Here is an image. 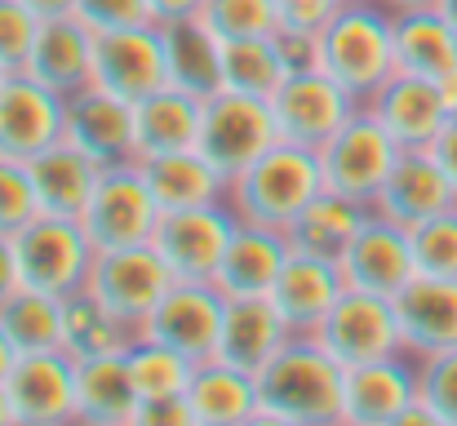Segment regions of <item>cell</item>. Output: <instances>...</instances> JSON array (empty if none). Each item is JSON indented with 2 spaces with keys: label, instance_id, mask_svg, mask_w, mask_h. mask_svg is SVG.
Returning a JSON list of instances; mask_svg holds the SVG:
<instances>
[{
  "label": "cell",
  "instance_id": "6da1fadb",
  "mask_svg": "<svg viewBox=\"0 0 457 426\" xmlns=\"http://www.w3.org/2000/svg\"><path fill=\"white\" fill-rule=\"evenodd\" d=\"M258 426H342V364L294 333L258 373Z\"/></svg>",
  "mask_w": 457,
  "mask_h": 426
},
{
  "label": "cell",
  "instance_id": "7a4b0ae2",
  "mask_svg": "<svg viewBox=\"0 0 457 426\" xmlns=\"http://www.w3.org/2000/svg\"><path fill=\"white\" fill-rule=\"evenodd\" d=\"M315 36L320 71H328L360 107L395 76V13L382 0H342Z\"/></svg>",
  "mask_w": 457,
  "mask_h": 426
},
{
  "label": "cell",
  "instance_id": "3957f363",
  "mask_svg": "<svg viewBox=\"0 0 457 426\" xmlns=\"http://www.w3.org/2000/svg\"><path fill=\"white\" fill-rule=\"evenodd\" d=\"M324 191L320 151L298 142L267 146L253 164H245L236 178H227V205L240 222H258L271 231H289V222Z\"/></svg>",
  "mask_w": 457,
  "mask_h": 426
},
{
  "label": "cell",
  "instance_id": "277c9868",
  "mask_svg": "<svg viewBox=\"0 0 457 426\" xmlns=\"http://www.w3.org/2000/svg\"><path fill=\"white\" fill-rule=\"evenodd\" d=\"M9 245H13V263H18V280L40 293H58V297L80 288L89 276V263H94V245L76 218L36 213L27 227H18L9 236Z\"/></svg>",
  "mask_w": 457,
  "mask_h": 426
},
{
  "label": "cell",
  "instance_id": "5b68a950",
  "mask_svg": "<svg viewBox=\"0 0 457 426\" xmlns=\"http://www.w3.org/2000/svg\"><path fill=\"white\" fill-rule=\"evenodd\" d=\"M400 142L391 138L364 107L320 146V173H324V191H337L346 200H360L373 209L386 173L400 160Z\"/></svg>",
  "mask_w": 457,
  "mask_h": 426
},
{
  "label": "cell",
  "instance_id": "8992f818",
  "mask_svg": "<svg viewBox=\"0 0 457 426\" xmlns=\"http://www.w3.org/2000/svg\"><path fill=\"white\" fill-rule=\"evenodd\" d=\"M155 218H160V205L152 200L138 164H107L85 213H80V227L98 249H125V245H147L155 231Z\"/></svg>",
  "mask_w": 457,
  "mask_h": 426
},
{
  "label": "cell",
  "instance_id": "52a82bcc",
  "mask_svg": "<svg viewBox=\"0 0 457 426\" xmlns=\"http://www.w3.org/2000/svg\"><path fill=\"white\" fill-rule=\"evenodd\" d=\"M276 142H280V129H276V116H271L267 98H249V94H231V89H218L213 98H204L200 142L195 146L227 178H236L245 164H253Z\"/></svg>",
  "mask_w": 457,
  "mask_h": 426
},
{
  "label": "cell",
  "instance_id": "ba28073f",
  "mask_svg": "<svg viewBox=\"0 0 457 426\" xmlns=\"http://www.w3.org/2000/svg\"><path fill=\"white\" fill-rule=\"evenodd\" d=\"M342 369L351 364H369L382 355H400V324H395V306L382 293H360V288H342V297L328 306V315L320 320V329L311 333Z\"/></svg>",
  "mask_w": 457,
  "mask_h": 426
},
{
  "label": "cell",
  "instance_id": "9c48e42d",
  "mask_svg": "<svg viewBox=\"0 0 457 426\" xmlns=\"http://www.w3.org/2000/svg\"><path fill=\"white\" fill-rule=\"evenodd\" d=\"M236 231L231 205H195V209H164L155 218L152 249L164 258L173 280H213L218 258Z\"/></svg>",
  "mask_w": 457,
  "mask_h": 426
},
{
  "label": "cell",
  "instance_id": "30bf717a",
  "mask_svg": "<svg viewBox=\"0 0 457 426\" xmlns=\"http://www.w3.org/2000/svg\"><path fill=\"white\" fill-rule=\"evenodd\" d=\"M0 387L13 426L76 422V360L67 351H22Z\"/></svg>",
  "mask_w": 457,
  "mask_h": 426
},
{
  "label": "cell",
  "instance_id": "8fae6325",
  "mask_svg": "<svg viewBox=\"0 0 457 426\" xmlns=\"http://www.w3.org/2000/svg\"><path fill=\"white\" fill-rule=\"evenodd\" d=\"M355 112H360V103H355L328 71H320V67L294 71V76L271 94V116H276L280 138L298 142V146H311V151H320Z\"/></svg>",
  "mask_w": 457,
  "mask_h": 426
},
{
  "label": "cell",
  "instance_id": "7c38bea8",
  "mask_svg": "<svg viewBox=\"0 0 457 426\" xmlns=\"http://www.w3.org/2000/svg\"><path fill=\"white\" fill-rule=\"evenodd\" d=\"M222 302L227 297L209 280H173L164 288V297L147 311V320L138 324V333L160 342V347H173L191 364H200L218 347Z\"/></svg>",
  "mask_w": 457,
  "mask_h": 426
},
{
  "label": "cell",
  "instance_id": "4fadbf2b",
  "mask_svg": "<svg viewBox=\"0 0 457 426\" xmlns=\"http://www.w3.org/2000/svg\"><path fill=\"white\" fill-rule=\"evenodd\" d=\"M169 284H173V271L152 249V240L125 245V249H98L89 263V276H85V288L129 324L147 320V311L164 297Z\"/></svg>",
  "mask_w": 457,
  "mask_h": 426
},
{
  "label": "cell",
  "instance_id": "5bb4252c",
  "mask_svg": "<svg viewBox=\"0 0 457 426\" xmlns=\"http://www.w3.org/2000/svg\"><path fill=\"white\" fill-rule=\"evenodd\" d=\"M418 400V360L409 351L342 369V426H400Z\"/></svg>",
  "mask_w": 457,
  "mask_h": 426
},
{
  "label": "cell",
  "instance_id": "9a60e30c",
  "mask_svg": "<svg viewBox=\"0 0 457 426\" xmlns=\"http://www.w3.org/2000/svg\"><path fill=\"white\" fill-rule=\"evenodd\" d=\"M62 138L94 155L103 169L107 164H129L138 160L134 146V103L107 94L103 85H85L62 98Z\"/></svg>",
  "mask_w": 457,
  "mask_h": 426
},
{
  "label": "cell",
  "instance_id": "2e32d148",
  "mask_svg": "<svg viewBox=\"0 0 457 426\" xmlns=\"http://www.w3.org/2000/svg\"><path fill=\"white\" fill-rule=\"evenodd\" d=\"M94 85L125 103H143L147 94L164 89V45L160 27H125V31H103L94 36Z\"/></svg>",
  "mask_w": 457,
  "mask_h": 426
},
{
  "label": "cell",
  "instance_id": "e0dca14e",
  "mask_svg": "<svg viewBox=\"0 0 457 426\" xmlns=\"http://www.w3.org/2000/svg\"><path fill=\"white\" fill-rule=\"evenodd\" d=\"M457 205V187L449 182V173L436 164V155L427 146H404L395 169L386 173L378 200H373V213L395 222V227H418L445 209Z\"/></svg>",
  "mask_w": 457,
  "mask_h": 426
},
{
  "label": "cell",
  "instance_id": "ac0fdd59",
  "mask_svg": "<svg viewBox=\"0 0 457 426\" xmlns=\"http://www.w3.org/2000/svg\"><path fill=\"white\" fill-rule=\"evenodd\" d=\"M337 271H342L346 288L395 297L404 284L418 276L409 231L395 227V222H386V218H378V213H369V222L355 231V240L337 258Z\"/></svg>",
  "mask_w": 457,
  "mask_h": 426
},
{
  "label": "cell",
  "instance_id": "d6986e66",
  "mask_svg": "<svg viewBox=\"0 0 457 426\" xmlns=\"http://www.w3.org/2000/svg\"><path fill=\"white\" fill-rule=\"evenodd\" d=\"M62 138V94L45 89L27 71H9L0 85V155L31 160Z\"/></svg>",
  "mask_w": 457,
  "mask_h": 426
},
{
  "label": "cell",
  "instance_id": "ffe728a7",
  "mask_svg": "<svg viewBox=\"0 0 457 426\" xmlns=\"http://www.w3.org/2000/svg\"><path fill=\"white\" fill-rule=\"evenodd\" d=\"M364 112L400 142V146H431V138L445 129V121L453 116L440 85L413 71H395L369 103Z\"/></svg>",
  "mask_w": 457,
  "mask_h": 426
},
{
  "label": "cell",
  "instance_id": "44dd1931",
  "mask_svg": "<svg viewBox=\"0 0 457 426\" xmlns=\"http://www.w3.org/2000/svg\"><path fill=\"white\" fill-rule=\"evenodd\" d=\"M391 306L400 324V347L413 360L457 347V280L413 276L391 297Z\"/></svg>",
  "mask_w": 457,
  "mask_h": 426
},
{
  "label": "cell",
  "instance_id": "7402d4cb",
  "mask_svg": "<svg viewBox=\"0 0 457 426\" xmlns=\"http://www.w3.org/2000/svg\"><path fill=\"white\" fill-rule=\"evenodd\" d=\"M289 338H294V329L271 306V297H227L222 302V324H218L213 360L236 364L245 373H258Z\"/></svg>",
  "mask_w": 457,
  "mask_h": 426
},
{
  "label": "cell",
  "instance_id": "603a6c76",
  "mask_svg": "<svg viewBox=\"0 0 457 426\" xmlns=\"http://www.w3.org/2000/svg\"><path fill=\"white\" fill-rule=\"evenodd\" d=\"M289 258V240L285 231H271V227H258V222H240L236 218V231L218 258V271H213V288L222 297H267L271 284L280 276Z\"/></svg>",
  "mask_w": 457,
  "mask_h": 426
},
{
  "label": "cell",
  "instance_id": "cb8c5ba5",
  "mask_svg": "<svg viewBox=\"0 0 457 426\" xmlns=\"http://www.w3.org/2000/svg\"><path fill=\"white\" fill-rule=\"evenodd\" d=\"M31 80H40L45 89L54 94H76L94 80V31L67 13V18H45L36 27V45L27 54V67H22Z\"/></svg>",
  "mask_w": 457,
  "mask_h": 426
},
{
  "label": "cell",
  "instance_id": "d4e9b609",
  "mask_svg": "<svg viewBox=\"0 0 457 426\" xmlns=\"http://www.w3.org/2000/svg\"><path fill=\"white\" fill-rule=\"evenodd\" d=\"M27 178H31L40 213L80 222V213H85V205H89V196L103 178V164L94 155H85L80 146H71L67 138H58L54 146H45L40 155L27 160Z\"/></svg>",
  "mask_w": 457,
  "mask_h": 426
},
{
  "label": "cell",
  "instance_id": "484cf974",
  "mask_svg": "<svg viewBox=\"0 0 457 426\" xmlns=\"http://www.w3.org/2000/svg\"><path fill=\"white\" fill-rule=\"evenodd\" d=\"M152 200L164 209H195V205H222L227 200V173L200 151H164V155H143L134 160Z\"/></svg>",
  "mask_w": 457,
  "mask_h": 426
},
{
  "label": "cell",
  "instance_id": "4316f807",
  "mask_svg": "<svg viewBox=\"0 0 457 426\" xmlns=\"http://www.w3.org/2000/svg\"><path fill=\"white\" fill-rule=\"evenodd\" d=\"M342 288L346 284H342L337 263L289 249V258H285V267H280V276H276L267 297H271V306L285 315V324L294 333H315L320 320L328 315V306L342 297Z\"/></svg>",
  "mask_w": 457,
  "mask_h": 426
},
{
  "label": "cell",
  "instance_id": "83f0119b",
  "mask_svg": "<svg viewBox=\"0 0 457 426\" xmlns=\"http://www.w3.org/2000/svg\"><path fill=\"white\" fill-rule=\"evenodd\" d=\"M187 409L191 426H258V382L253 373L209 355L191 369Z\"/></svg>",
  "mask_w": 457,
  "mask_h": 426
},
{
  "label": "cell",
  "instance_id": "f1b7e54d",
  "mask_svg": "<svg viewBox=\"0 0 457 426\" xmlns=\"http://www.w3.org/2000/svg\"><path fill=\"white\" fill-rule=\"evenodd\" d=\"M164 80L191 98H213L222 89V40L200 18H178L160 27Z\"/></svg>",
  "mask_w": 457,
  "mask_h": 426
},
{
  "label": "cell",
  "instance_id": "f546056e",
  "mask_svg": "<svg viewBox=\"0 0 457 426\" xmlns=\"http://www.w3.org/2000/svg\"><path fill=\"white\" fill-rule=\"evenodd\" d=\"M138 391L129 378V360L120 355H85L76 360V422L80 426H134Z\"/></svg>",
  "mask_w": 457,
  "mask_h": 426
},
{
  "label": "cell",
  "instance_id": "4dcf8cb0",
  "mask_svg": "<svg viewBox=\"0 0 457 426\" xmlns=\"http://www.w3.org/2000/svg\"><path fill=\"white\" fill-rule=\"evenodd\" d=\"M369 213H373V209L360 205V200H346V196H337V191H320L303 213L289 222L285 240H289L294 254H311V258L337 263V258L346 254V245L355 240V231L369 222Z\"/></svg>",
  "mask_w": 457,
  "mask_h": 426
},
{
  "label": "cell",
  "instance_id": "1f68e13d",
  "mask_svg": "<svg viewBox=\"0 0 457 426\" xmlns=\"http://www.w3.org/2000/svg\"><path fill=\"white\" fill-rule=\"evenodd\" d=\"M200 112L204 103L164 85L147 94L143 103H134V146L138 160L143 155H164V151H187L200 142Z\"/></svg>",
  "mask_w": 457,
  "mask_h": 426
},
{
  "label": "cell",
  "instance_id": "d6a6232c",
  "mask_svg": "<svg viewBox=\"0 0 457 426\" xmlns=\"http://www.w3.org/2000/svg\"><path fill=\"white\" fill-rule=\"evenodd\" d=\"M395 71H413L436 85L457 71V31L436 4L395 13Z\"/></svg>",
  "mask_w": 457,
  "mask_h": 426
},
{
  "label": "cell",
  "instance_id": "836d02e7",
  "mask_svg": "<svg viewBox=\"0 0 457 426\" xmlns=\"http://www.w3.org/2000/svg\"><path fill=\"white\" fill-rule=\"evenodd\" d=\"M138 342V324L120 320L112 306H103L85 284L62 293V351L71 360L85 355H120Z\"/></svg>",
  "mask_w": 457,
  "mask_h": 426
},
{
  "label": "cell",
  "instance_id": "e575fe53",
  "mask_svg": "<svg viewBox=\"0 0 457 426\" xmlns=\"http://www.w3.org/2000/svg\"><path fill=\"white\" fill-rule=\"evenodd\" d=\"M0 329L18 355L22 351H62V297L22 284L0 306Z\"/></svg>",
  "mask_w": 457,
  "mask_h": 426
},
{
  "label": "cell",
  "instance_id": "d590c367",
  "mask_svg": "<svg viewBox=\"0 0 457 426\" xmlns=\"http://www.w3.org/2000/svg\"><path fill=\"white\" fill-rule=\"evenodd\" d=\"M289 80V67L276 49L271 36H253V40H222V89L231 94H249V98H267Z\"/></svg>",
  "mask_w": 457,
  "mask_h": 426
},
{
  "label": "cell",
  "instance_id": "8d00e7d4",
  "mask_svg": "<svg viewBox=\"0 0 457 426\" xmlns=\"http://www.w3.org/2000/svg\"><path fill=\"white\" fill-rule=\"evenodd\" d=\"M129 360V378H134V391L138 400H155V396H182L187 382H191V360L178 355L173 347H160L152 338L138 333V342L125 351Z\"/></svg>",
  "mask_w": 457,
  "mask_h": 426
},
{
  "label": "cell",
  "instance_id": "74e56055",
  "mask_svg": "<svg viewBox=\"0 0 457 426\" xmlns=\"http://www.w3.org/2000/svg\"><path fill=\"white\" fill-rule=\"evenodd\" d=\"M200 22L218 40H253V36H271L280 27V13L276 0H204Z\"/></svg>",
  "mask_w": 457,
  "mask_h": 426
},
{
  "label": "cell",
  "instance_id": "f35d334b",
  "mask_svg": "<svg viewBox=\"0 0 457 426\" xmlns=\"http://www.w3.org/2000/svg\"><path fill=\"white\" fill-rule=\"evenodd\" d=\"M409 245H413V267L418 276H440L457 280V205L409 227Z\"/></svg>",
  "mask_w": 457,
  "mask_h": 426
},
{
  "label": "cell",
  "instance_id": "ab89813d",
  "mask_svg": "<svg viewBox=\"0 0 457 426\" xmlns=\"http://www.w3.org/2000/svg\"><path fill=\"white\" fill-rule=\"evenodd\" d=\"M418 400L431 409L436 426H457V347L418 360Z\"/></svg>",
  "mask_w": 457,
  "mask_h": 426
},
{
  "label": "cell",
  "instance_id": "60d3db41",
  "mask_svg": "<svg viewBox=\"0 0 457 426\" xmlns=\"http://www.w3.org/2000/svg\"><path fill=\"white\" fill-rule=\"evenodd\" d=\"M36 191L27 178V160H4L0 155V236H13L36 218Z\"/></svg>",
  "mask_w": 457,
  "mask_h": 426
},
{
  "label": "cell",
  "instance_id": "b9f144b4",
  "mask_svg": "<svg viewBox=\"0 0 457 426\" xmlns=\"http://www.w3.org/2000/svg\"><path fill=\"white\" fill-rule=\"evenodd\" d=\"M36 27H40V18L31 9H22L18 0H0V67L4 71L27 67V54L36 45Z\"/></svg>",
  "mask_w": 457,
  "mask_h": 426
},
{
  "label": "cell",
  "instance_id": "7bdbcfd3",
  "mask_svg": "<svg viewBox=\"0 0 457 426\" xmlns=\"http://www.w3.org/2000/svg\"><path fill=\"white\" fill-rule=\"evenodd\" d=\"M76 18L103 36V31H125V27H147L155 22L147 0H76Z\"/></svg>",
  "mask_w": 457,
  "mask_h": 426
},
{
  "label": "cell",
  "instance_id": "ee69618b",
  "mask_svg": "<svg viewBox=\"0 0 457 426\" xmlns=\"http://www.w3.org/2000/svg\"><path fill=\"white\" fill-rule=\"evenodd\" d=\"M271 40H276V49H280V58H285L289 76H294V71H311V67H320V36H315V31L276 27V31H271Z\"/></svg>",
  "mask_w": 457,
  "mask_h": 426
},
{
  "label": "cell",
  "instance_id": "f6af8a7d",
  "mask_svg": "<svg viewBox=\"0 0 457 426\" xmlns=\"http://www.w3.org/2000/svg\"><path fill=\"white\" fill-rule=\"evenodd\" d=\"M337 9L342 0H276L280 27H298V31H320Z\"/></svg>",
  "mask_w": 457,
  "mask_h": 426
},
{
  "label": "cell",
  "instance_id": "bcb514c9",
  "mask_svg": "<svg viewBox=\"0 0 457 426\" xmlns=\"http://www.w3.org/2000/svg\"><path fill=\"white\" fill-rule=\"evenodd\" d=\"M134 426H191L187 391H182V396H155V400H138V418H134Z\"/></svg>",
  "mask_w": 457,
  "mask_h": 426
},
{
  "label": "cell",
  "instance_id": "7dc6e473",
  "mask_svg": "<svg viewBox=\"0 0 457 426\" xmlns=\"http://www.w3.org/2000/svg\"><path fill=\"white\" fill-rule=\"evenodd\" d=\"M427 151L436 155V164L449 173V182L457 187V116H449V121H445V129L431 138V146H427Z\"/></svg>",
  "mask_w": 457,
  "mask_h": 426
},
{
  "label": "cell",
  "instance_id": "c3c4849f",
  "mask_svg": "<svg viewBox=\"0 0 457 426\" xmlns=\"http://www.w3.org/2000/svg\"><path fill=\"white\" fill-rule=\"evenodd\" d=\"M147 4H152L155 27H164V22H178V18H200L204 0H147Z\"/></svg>",
  "mask_w": 457,
  "mask_h": 426
},
{
  "label": "cell",
  "instance_id": "681fc988",
  "mask_svg": "<svg viewBox=\"0 0 457 426\" xmlns=\"http://www.w3.org/2000/svg\"><path fill=\"white\" fill-rule=\"evenodd\" d=\"M22 288L18 280V263H13V245H9V236H0V306L13 297Z\"/></svg>",
  "mask_w": 457,
  "mask_h": 426
},
{
  "label": "cell",
  "instance_id": "f907efd6",
  "mask_svg": "<svg viewBox=\"0 0 457 426\" xmlns=\"http://www.w3.org/2000/svg\"><path fill=\"white\" fill-rule=\"evenodd\" d=\"M22 9H31L40 22L45 18H67V13H76V0H18Z\"/></svg>",
  "mask_w": 457,
  "mask_h": 426
},
{
  "label": "cell",
  "instance_id": "816d5d0a",
  "mask_svg": "<svg viewBox=\"0 0 457 426\" xmlns=\"http://www.w3.org/2000/svg\"><path fill=\"white\" fill-rule=\"evenodd\" d=\"M13 360H18V351H13V342L4 338V329H0V382H4V373L13 369Z\"/></svg>",
  "mask_w": 457,
  "mask_h": 426
},
{
  "label": "cell",
  "instance_id": "f5cc1de1",
  "mask_svg": "<svg viewBox=\"0 0 457 426\" xmlns=\"http://www.w3.org/2000/svg\"><path fill=\"white\" fill-rule=\"evenodd\" d=\"M440 94H445V103H449V112L457 116V71H449L445 80H440Z\"/></svg>",
  "mask_w": 457,
  "mask_h": 426
},
{
  "label": "cell",
  "instance_id": "db71d44e",
  "mask_svg": "<svg viewBox=\"0 0 457 426\" xmlns=\"http://www.w3.org/2000/svg\"><path fill=\"white\" fill-rule=\"evenodd\" d=\"M382 4H386L391 13H400V9H431L436 0H382Z\"/></svg>",
  "mask_w": 457,
  "mask_h": 426
},
{
  "label": "cell",
  "instance_id": "11a10c76",
  "mask_svg": "<svg viewBox=\"0 0 457 426\" xmlns=\"http://www.w3.org/2000/svg\"><path fill=\"white\" fill-rule=\"evenodd\" d=\"M436 9L445 13V22H449V27L457 31V0H436Z\"/></svg>",
  "mask_w": 457,
  "mask_h": 426
},
{
  "label": "cell",
  "instance_id": "9f6ffc18",
  "mask_svg": "<svg viewBox=\"0 0 457 426\" xmlns=\"http://www.w3.org/2000/svg\"><path fill=\"white\" fill-rule=\"evenodd\" d=\"M0 426H13V413H9V400H4V387H0Z\"/></svg>",
  "mask_w": 457,
  "mask_h": 426
},
{
  "label": "cell",
  "instance_id": "6f0895ef",
  "mask_svg": "<svg viewBox=\"0 0 457 426\" xmlns=\"http://www.w3.org/2000/svg\"><path fill=\"white\" fill-rule=\"evenodd\" d=\"M4 76H9V71H4V67H0V85H4Z\"/></svg>",
  "mask_w": 457,
  "mask_h": 426
}]
</instances>
